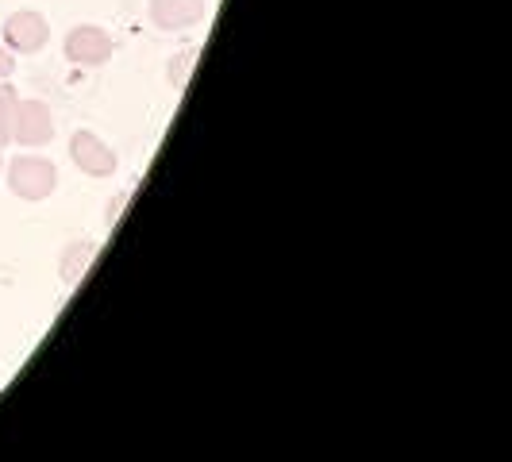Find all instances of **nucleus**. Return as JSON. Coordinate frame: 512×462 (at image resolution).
Returning <instances> with one entry per match:
<instances>
[{
    "mask_svg": "<svg viewBox=\"0 0 512 462\" xmlns=\"http://www.w3.org/2000/svg\"><path fill=\"white\" fill-rule=\"evenodd\" d=\"M47 43H51V24L43 12L20 8L4 20V47L12 54H39Z\"/></svg>",
    "mask_w": 512,
    "mask_h": 462,
    "instance_id": "3",
    "label": "nucleus"
},
{
    "mask_svg": "<svg viewBox=\"0 0 512 462\" xmlns=\"http://www.w3.org/2000/svg\"><path fill=\"white\" fill-rule=\"evenodd\" d=\"M201 58V47H189V51H181L170 58V70H166V77H170V85L174 89H185L189 85V77H193V62Z\"/></svg>",
    "mask_w": 512,
    "mask_h": 462,
    "instance_id": "8",
    "label": "nucleus"
},
{
    "mask_svg": "<svg viewBox=\"0 0 512 462\" xmlns=\"http://www.w3.org/2000/svg\"><path fill=\"white\" fill-rule=\"evenodd\" d=\"M0 170H4V158H0Z\"/></svg>",
    "mask_w": 512,
    "mask_h": 462,
    "instance_id": "11",
    "label": "nucleus"
},
{
    "mask_svg": "<svg viewBox=\"0 0 512 462\" xmlns=\"http://www.w3.org/2000/svg\"><path fill=\"white\" fill-rule=\"evenodd\" d=\"M97 258V239H74L66 251H62V262H58V274L66 285H77L81 274L89 270V262Z\"/></svg>",
    "mask_w": 512,
    "mask_h": 462,
    "instance_id": "7",
    "label": "nucleus"
},
{
    "mask_svg": "<svg viewBox=\"0 0 512 462\" xmlns=\"http://www.w3.org/2000/svg\"><path fill=\"white\" fill-rule=\"evenodd\" d=\"M70 158H74L77 170L89 174V178H112V174L120 170L116 151L89 128H77L74 135H70Z\"/></svg>",
    "mask_w": 512,
    "mask_h": 462,
    "instance_id": "4",
    "label": "nucleus"
},
{
    "mask_svg": "<svg viewBox=\"0 0 512 462\" xmlns=\"http://www.w3.org/2000/svg\"><path fill=\"white\" fill-rule=\"evenodd\" d=\"M16 101H20V93L12 85H0V147L12 143V112H16Z\"/></svg>",
    "mask_w": 512,
    "mask_h": 462,
    "instance_id": "9",
    "label": "nucleus"
},
{
    "mask_svg": "<svg viewBox=\"0 0 512 462\" xmlns=\"http://www.w3.org/2000/svg\"><path fill=\"white\" fill-rule=\"evenodd\" d=\"M147 12L158 31H185L208 16V0H151Z\"/></svg>",
    "mask_w": 512,
    "mask_h": 462,
    "instance_id": "6",
    "label": "nucleus"
},
{
    "mask_svg": "<svg viewBox=\"0 0 512 462\" xmlns=\"http://www.w3.org/2000/svg\"><path fill=\"white\" fill-rule=\"evenodd\" d=\"M8 189L20 201H47L58 189V166L43 154H20L8 162Z\"/></svg>",
    "mask_w": 512,
    "mask_h": 462,
    "instance_id": "1",
    "label": "nucleus"
},
{
    "mask_svg": "<svg viewBox=\"0 0 512 462\" xmlns=\"http://www.w3.org/2000/svg\"><path fill=\"white\" fill-rule=\"evenodd\" d=\"M16 70V54L8 51V47H0V81Z\"/></svg>",
    "mask_w": 512,
    "mask_h": 462,
    "instance_id": "10",
    "label": "nucleus"
},
{
    "mask_svg": "<svg viewBox=\"0 0 512 462\" xmlns=\"http://www.w3.org/2000/svg\"><path fill=\"white\" fill-rule=\"evenodd\" d=\"M54 139V112L43 101H16V112H12V143L20 147H47Z\"/></svg>",
    "mask_w": 512,
    "mask_h": 462,
    "instance_id": "5",
    "label": "nucleus"
},
{
    "mask_svg": "<svg viewBox=\"0 0 512 462\" xmlns=\"http://www.w3.org/2000/svg\"><path fill=\"white\" fill-rule=\"evenodd\" d=\"M66 58L74 66H104L112 54H116V39L104 31L101 24H77L66 31V43H62Z\"/></svg>",
    "mask_w": 512,
    "mask_h": 462,
    "instance_id": "2",
    "label": "nucleus"
}]
</instances>
